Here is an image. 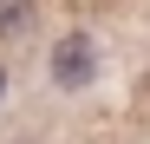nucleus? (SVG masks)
Instances as JSON below:
<instances>
[{
    "label": "nucleus",
    "mask_w": 150,
    "mask_h": 144,
    "mask_svg": "<svg viewBox=\"0 0 150 144\" xmlns=\"http://www.w3.org/2000/svg\"><path fill=\"white\" fill-rule=\"evenodd\" d=\"M52 79H59L65 92H85V85L98 79V39H91V33H65V39L52 46Z\"/></svg>",
    "instance_id": "nucleus-1"
},
{
    "label": "nucleus",
    "mask_w": 150,
    "mask_h": 144,
    "mask_svg": "<svg viewBox=\"0 0 150 144\" xmlns=\"http://www.w3.org/2000/svg\"><path fill=\"white\" fill-rule=\"evenodd\" d=\"M0 26H26V0H0Z\"/></svg>",
    "instance_id": "nucleus-2"
},
{
    "label": "nucleus",
    "mask_w": 150,
    "mask_h": 144,
    "mask_svg": "<svg viewBox=\"0 0 150 144\" xmlns=\"http://www.w3.org/2000/svg\"><path fill=\"white\" fill-rule=\"evenodd\" d=\"M0 98H7V66H0Z\"/></svg>",
    "instance_id": "nucleus-3"
}]
</instances>
